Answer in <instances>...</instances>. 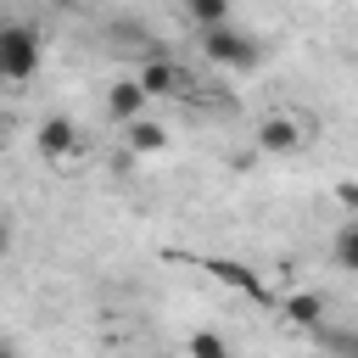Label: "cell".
<instances>
[{
	"instance_id": "1",
	"label": "cell",
	"mask_w": 358,
	"mask_h": 358,
	"mask_svg": "<svg viewBox=\"0 0 358 358\" xmlns=\"http://www.w3.org/2000/svg\"><path fill=\"white\" fill-rule=\"evenodd\" d=\"M45 62V39L28 17H0V84H28Z\"/></svg>"
},
{
	"instance_id": "2",
	"label": "cell",
	"mask_w": 358,
	"mask_h": 358,
	"mask_svg": "<svg viewBox=\"0 0 358 358\" xmlns=\"http://www.w3.org/2000/svg\"><path fill=\"white\" fill-rule=\"evenodd\" d=\"M201 56L213 62V67H224V73H257L263 67V45L246 34V28H213V34H201Z\"/></svg>"
},
{
	"instance_id": "3",
	"label": "cell",
	"mask_w": 358,
	"mask_h": 358,
	"mask_svg": "<svg viewBox=\"0 0 358 358\" xmlns=\"http://www.w3.org/2000/svg\"><path fill=\"white\" fill-rule=\"evenodd\" d=\"M257 145H263V151H302V145H308V123L291 117V112H268V117L257 123Z\"/></svg>"
},
{
	"instance_id": "4",
	"label": "cell",
	"mask_w": 358,
	"mask_h": 358,
	"mask_svg": "<svg viewBox=\"0 0 358 358\" xmlns=\"http://www.w3.org/2000/svg\"><path fill=\"white\" fill-rule=\"evenodd\" d=\"M134 84H140V90H145V101H151V95H179L190 78H185V67H179V62L151 56V62H140V67H134Z\"/></svg>"
},
{
	"instance_id": "5",
	"label": "cell",
	"mask_w": 358,
	"mask_h": 358,
	"mask_svg": "<svg viewBox=\"0 0 358 358\" xmlns=\"http://www.w3.org/2000/svg\"><path fill=\"white\" fill-rule=\"evenodd\" d=\"M34 145H39V157L62 162V157H73V151L84 145V134H78V123H73V117H45V123H39V134H34Z\"/></svg>"
},
{
	"instance_id": "6",
	"label": "cell",
	"mask_w": 358,
	"mask_h": 358,
	"mask_svg": "<svg viewBox=\"0 0 358 358\" xmlns=\"http://www.w3.org/2000/svg\"><path fill=\"white\" fill-rule=\"evenodd\" d=\"M106 112L129 129L134 117H145V90H140L134 78H112V84H106Z\"/></svg>"
},
{
	"instance_id": "7",
	"label": "cell",
	"mask_w": 358,
	"mask_h": 358,
	"mask_svg": "<svg viewBox=\"0 0 358 358\" xmlns=\"http://www.w3.org/2000/svg\"><path fill=\"white\" fill-rule=\"evenodd\" d=\"M207 274H213V280H224V285H235V291H246V296H257V302H268V285H263L246 263H235V257H213V263H207Z\"/></svg>"
},
{
	"instance_id": "8",
	"label": "cell",
	"mask_w": 358,
	"mask_h": 358,
	"mask_svg": "<svg viewBox=\"0 0 358 358\" xmlns=\"http://www.w3.org/2000/svg\"><path fill=\"white\" fill-rule=\"evenodd\" d=\"M280 313L296 324V330H324V296L319 291H291L280 302Z\"/></svg>"
},
{
	"instance_id": "9",
	"label": "cell",
	"mask_w": 358,
	"mask_h": 358,
	"mask_svg": "<svg viewBox=\"0 0 358 358\" xmlns=\"http://www.w3.org/2000/svg\"><path fill=\"white\" fill-rule=\"evenodd\" d=\"M185 17H190L201 34H213V28H229V22H235L229 0H185Z\"/></svg>"
},
{
	"instance_id": "10",
	"label": "cell",
	"mask_w": 358,
	"mask_h": 358,
	"mask_svg": "<svg viewBox=\"0 0 358 358\" xmlns=\"http://www.w3.org/2000/svg\"><path fill=\"white\" fill-rule=\"evenodd\" d=\"M123 140H129V151H145V157H151V151L168 145V129H162L157 117H134V123L123 129Z\"/></svg>"
},
{
	"instance_id": "11",
	"label": "cell",
	"mask_w": 358,
	"mask_h": 358,
	"mask_svg": "<svg viewBox=\"0 0 358 358\" xmlns=\"http://www.w3.org/2000/svg\"><path fill=\"white\" fill-rule=\"evenodd\" d=\"M330 257H336V268H347V274H358V218L336 229V241H330Z\"/></svg>"
},
{
	"instance_id": "12",
	"label": "cell",
	"mask_w": 358,
	"mask_h": 358,
	"mask_svg": "<svg viewBox=\"0 0 358 358\" xmlns=\"http://www.w3.org/2000/svg\"><path fill=\"white\" fill-rule=\"evenodd\" d=\"M185 352H190V358H235V352H229V341H224L218 330H190Z\"/></svg>"
},
{
	"instance_id": "13",
	"label": "cell",
	"mask_w": 358,
	"mask_h": 358,
	"mask_svg": "<svg viewBox=\"0 0 358 358\" xmlns=\"http://www.w3.org/2000/svg\"><path fill=\"white\" fill-rule=\"evenodd\" d=\"M324 341V358H358V330H313Z\"/></svg>"
},
{
	"instance_id": "14",
	"label": "cell",
	"mask_w": 358,
	"mask_h": 358,
	"mask_svg": "<svg viewBox=\"0 0 358 358\" xmlns=\"http://www.w3.org/2000/svg\"><path fill=\"white\" fill-rule=\"evenodd\" d=\"M336 201H341V207L358 218V185H352V179H341V185H336Z\"/></svg>"
},
{
	"instance_id": "15",
	"label": "cell",
	"mask_w": 358,
	"mask_h": 358,
	"mask_svg": "<svg viewBox=\"0 0 358 358\" xmlns=\"http://www.w3.org/2000/svg\"><path fill=\"white\" fill-rule=\"evenodd\" d=\"M6 252H11V218L0 213V257H6Z\"/></svg>"
},
{
	"instance_id": "16",
	"label": "cell",
	"mask_w": 358,
	"mask_h": 358,
	"mask_svg": "<svg viewBox=\"0 0 358 358\" xmlns=\"http://www.w3.org/2000/svg\"><path fill=\"white\" fill-rule=\"evenodd\" d=\"M6 140H11V117L0 112V151H6Z\"/></svg>"
},
{
	"instance_id": "17",
	"label": "cell",
	"mask_w": 358,
	"mask_h": 358,
	"mask_svg": "<svg viewBox=\"0 0 358 358\" xmlns=\"http://www.w3.org/2000/svg\"><path fill=\"white\" fill-rule=\"evenodd\" d=\"M0 358H11V352H6V347H0Z\"/></svg>"
}]
</instances>
